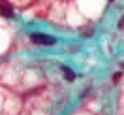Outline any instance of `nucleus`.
I'll return each instance as SVG.
<instances>
[{"label": "nucleus", "mask_w": 124, "mask_h": 115, "mask_svg": "<svg viewBox=\"0 0 124 115\" xmlns=\"http://www.w3.org/2000/svg\"><path fill=\"white\" fill-rule=\"evenodd\" d=\"M32 42H34V44H41V45H53V44H56V40H54L53 36H47V34H39V32L32 34Z\"/></svg>", "instance_id": "f257e3e1"}, {"label": "nucleus", "mask_w": 124, "mask_h": 115, "mask_svg": "<svg viewBox=\"0 0 124 115\" xmlns=\"http://www.w3.org/2000/svg\"><path fill=\"white\" fill-rule=\"evenodd\" d=\"M0 13L4 17H11L13 15V9H11V6H9L6 0H0Z\"/></svg>", "instance_id": "f03ea898"}, {"label": "nucleus", "mask_w": 124, "mask_h": 115, "mask_svg": "<svg viewBox=\"0 0 124 115\" xmlns=\"http://www.w3.org/2000/svg\"><path fill=\"white\" fill-rule=\"evenodd\" d=\"M62 72H64V76H66V79H68V81H73V79H75V74H73L68 66H62Z\"/></svg>", "instance_id": "7ed1b4c3"}]
</instances>
